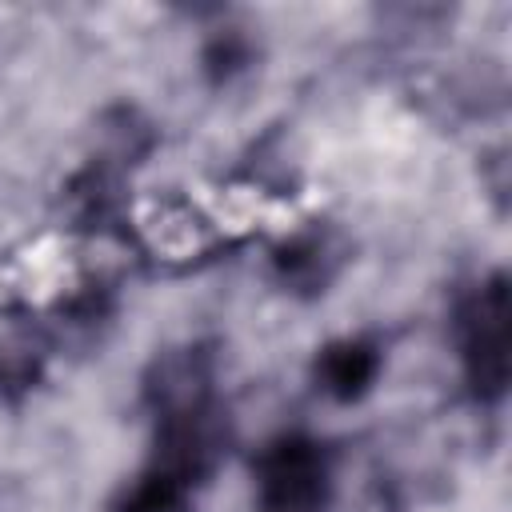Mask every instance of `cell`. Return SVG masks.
<instances>
[{
    "instance_id": "3",
    "label": "cell",
    "mask_w": 512,
    "mask_h": 512,
    "mask_svg": "<svg viewBox=\"0 0 512 512\" xmlns=\"http://www.w3.org/2000/svg\"><path fill=\"white\" fill-rule=\"evenodd\" d=\"M344 264V248L328 228H304L272 248L268 268L272 280L292 296H320L336 280Z\"/></svg>"
},
{
    "instance_id": "6",
    "label": "cell",
    "mask_w": 512,
    "mask_h": 512,
    "mask_svg": "<svg viewBox=\"0 0 512 512\" xmlns=\"http://www.w3.org/2000/svg\"><path fill=\"white\" fill-rule=\"evenodd\" d=\"M192 496H196V488L180 484L176 476H168L160 468H144L120 492L112 512H192Z\"/></svg>"
},
{
    "instance_id": "2",
    "label": "cell",
    "mask_w": 512,
    "mask_h": 512,
    "mask_svg": "<svg viewBox=\"0 0 512 512\" xmlns=\"http://www.w3.org/2000/svg\"><path fill=\"white\" fill-rule=\"evenodd\" d=\"M256 512H324L332 500V456L304 432H284L256 456Z\"/></svg>"
},
{
    "instance_id": "5",
    "label": "cell",
    "mask_w": 512,
    "mask_h": 512,
    "mask_svg": "<svg viewBox=\"0 0 512 512\" xmlns=\"http://www.w3.org/2000/svg\"><path fill=\"white\" fill-rule=\"evenodd\" d=\"M256 64V40L244 24H224L200 44V72L208 84L224 88Z\"/></svg>"
},
{
    "instance_id": "4",
    "label": "cell",
    "mask_w": 512,
    "mask_h": 512,
    "mask_svg": "<svg viewBox=\"0 0 512 512\" xmlns=\"http://www.w3.org/2000/svg\"><path fill=\"white\" fill-rule=\"evenodd\" d=\"M380 368H384V348L372 336H340L316 352L312 380L328 400L352 404L372 392Z\"/></svg>"
},
{
    "instance_id": "1",
    "label": "cell",
    "mask_w": 512,
    "mask_h": 512,
    "mask_svg": "<svg viewBox=\"0 0 512 512\" xmlns=\"http://www.w3.org/2000/svg\"><path fill=\"white\" fill-rule=\"evenodd\" d=\"M456 348L464 384L480 404H500L512 372V320H508V276L492 272L456 304Z\"/></svg>"
}]
</instances>
